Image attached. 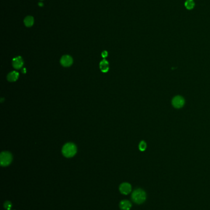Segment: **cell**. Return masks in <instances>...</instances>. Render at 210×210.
Wrapping results in <instances>:
<instances>
[{"instance_id":"1","label":"cell","mask_w":210,"mask_h":210,"mask_svg":"<svg viewBox=\"0 0 210 210\" xmlns=\"http://www.w3.org/2000/svg\"><path fill=\"white\" fill-rule=\"evenodd\" d=\"M77 151L76 146L75 144L72 142H68L63 146L62 149V154L64 156L67 158H70L73 157L76 154Z\"/></svg>"},{"instance_id":"2","label":"cell","mask_w":210,"mask_h":210,"mask_svg":"<svg viewBox=\"0 0 210 210\" xmlns=\"http://www.w3.org/2000/svg\"><path fill=\"white\" fill-rule=\"evenodd\" d=\"M132 200L137 204H141L144 202L146 199V194L141 189H138L134 191L131 195Z\"/></svg>"},{"instance_id":"3","label":"cell","mask_w":210,"mask_h":210,"mask_svg":"<svg viewBox=\"0 0 210 210\" xmlns=\"http://www.w3.org/2000/svg\"><path fill=\"white\" fill-rule=\"evenodd\" d=\"M13 160L12 154L9 152H2L0 154V163L2 167L8 166Z\"/></svg>"},{"instance_id":"4","label":"cell","mask_w":210,"mask_h":210,"mask_svg":"<svg viewBox=\"0 0 210 210\" xmlns=\"http://www.w3.org/2000/svg\"><path fill=\"white\" fill-rule=\"evenodd\" d=\"M185 103V100L182 96H176L172 99V105L175 108H181L183 107Z\"/></svg>"},{"instance_id":"5","label":"cell","mask_w":210,"mask_h":210,"mask_svg":"<svg viewBox=\"0 0 210 210\" xmlns=\"http://www.w3.org/2000/svg\"><path fill=\"white\" fill-rule=\"evenodd\" d=\"M61 63L64 67H69L73 63V59L70 55H64L61 59Z\"/></svg>"},{"instance_id":"6","label":"cell","mask_w":210,"mask_h":210,"mask_svg":"<svg viewBox=\"0 0 210 210\" xmlns=\"http://www.w3.org/2000/svg\"><path fill=\"white\" fill-rule=\"evenodd\" d=\"M119 189L121 194L124 195H127L129 194L131 191V186L128 183H123L120 186Z\"/></svg>"},{"instance_id":"7","label":"cell","mask_w":210,"mask_h":210,"mask_svg":"<svg viewBox=\"0 0 210 210\" xmlns=\"http://www.w3.org/2000/svg\"><path fill=\"white\" fill-rule=\"evenodd\" d=\"M24 65V61L22 58L19 56L17 57L13 60V67L16 70H19Z\"/></svg>"},{"instance_id":"8","label":"cell","mask_w":210,"mask_h":210,"mask_svg":"<svg viewBox=\"0 0 210 210\" xmlns=\"http://www.w3.org/2000/svg\"><path fill=\"white\" fill-rule=\"evenodd\" d=\"M19 76V73L16 71L10 72L7 74V81L9 82H15L18 79Z\"/></svg>"},{"instance_id":"9","label":"cell","mask_w":210,"mask_h":210,"mask_svg":"<svg viewBox=\"0 0 210 210\" xmlns=\"http://www.w3.org/2000/svg\"><path fill=\"white\" fill-rule=\"evenodd\" d=\"M99 67L102 72L107 73L109 70V63L105 59H103L99 64Z\"/></svg>"},{"instance_id":"10","label":"cell","mask_w":210,"mask_h":210,"mask_svg":"<svg viewBox=\"0 0 210 210\" xmlns=\"http://www.w3.org/2000/svg\"><path fill=\"white\" fill-rule=\"evenodd\" d=\"M131 206V202L128 200H122L120 203V208L122 210H129Z\"/></svg>"},{"instance_id":"11","label":"cell","mask_w":210,"mask_h":210,"mask_svg":"<svg viewBox=\"0 0 210 210\" xmlns=\"http://www.w3.org/2000/svg\"><path fill=\"white\" fill-rule=\"evenodd\" d=\"M24 24L27 27H31L34 24V18L32 16H27L24 19Z\"/></svg>"},{"instance_id":"12","label":"cell","mask_w":210,"mask_h":210,"mask_svg":"<svg viewBox=\"0 0 210 210\" xmlns=\"http://www.w3.org/2000/svg\"><path fill=\"white\" fill-rule=\"evenodd\" d=\"M184 5H185V7L188 10H191L194 7L195 3L194 1V0H186V1L184 3Z\"/></svg>"},{"instance_id":"13","label":"cell","mask_w":210,"mask_h":210,"mask_svg":"<svg viewBox=\"0 0 210 210\" xmlns=\"http://www.w3.org/2000/svg\"><path fill=\"white\" fill-rule=\"evenodd\" d=\"M146 148H147L146 142L143 141H140V142L139 143V150L140 151H144L146 149Z\"/></svg>"},{"instance_id":"14","label":"cell","mask_w":210,"mask_h":210,"mask_svg":"<svg viewBox=\"0 0 210 210\" xmlns=\"http://www.w3.org/2000/svg\"><path fill=\"white\" fill-rule=\"evenodd\" d=\"M4 207L7 210H10V209H11V208H12V203H10L9 201H6L4 203Z\"/></svg>"},{"instance_id":"15","label":"cell","mask_w":210,"mask_h":210,"mask_svg":"<svg viewBox=\"0 0 210 210\" xmlns=\"http://www.w3.org/2000/svg\"><path fill=\"white\" fill-rule=\"evenodd\" d=\"M107 55H108V52L106 50H104V51L102 52V57L104 58V59L107 57Z\"/></svg>"},{"instance_id":"16","label":"cell","mask_w":210,"mask_h":210,"mask_svg":"<svg viewBox=\"0 0 210 210\" xmlns=\"http://www.w3.org/2000/svg\"><path fill=\"white\" fill-rule=\"evenodd\" d=\"M25 70H26V69H25V68H24V69H23V70H22V73H25Z\"/></svg>"},{"instance_id":"17","label":"cell","mask_w":210,"mask_h":210,"mask_svg":"<svg viewBox=\"0 0 210 210\" xmlns=\"http://www.w3.org/2000/svg\"><path fill=\"white\" fill-rule=\"evenodd\" d=\"M39 6H43V3H39Z\"/></svg>"}]
</instances>
